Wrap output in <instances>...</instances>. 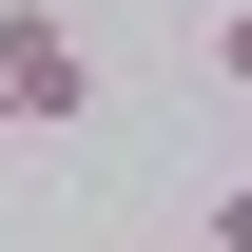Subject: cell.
<instances>
[{"label": "cell", "instance_id": "cell-1", "mask_svg": "<svg viewBox=\"0 0 252 252\" xmlns=\"http://www.w3.org/2000/svg\"><path fill=\"white\" fill-rule=\"evenodd\" d=\"M97 117V39L59 0H0V136H78Z\"/></svg>", "mask_w": 252, "mask_h": 252}, {"label": "cell", "instance_id": "cell-2", "mask_svg": "<svg viewBox=\"0 0 252 252\" xmlns=\"http://www.w3.org/2000/svg\"><path fill=\"white\" fill-rule=\"evenodd\" d=\"M194 252H252V175H214V194H194Z\"/></svg>", "mask_w": 252, "mask_h": 252}, {"label": "cell", "instance_id": "cell-3", "mask_svg": "<svg viewBox=\"0 0 252 252\" xmlns=\"http://www.w3.org/2000/svg\"><path fill=\"white\" fill-rule=\"evenodd\" d=\"M194 59H214V78L252 97V0H214V39H194Z\"/></svg>", "mask_w": 252, "mask_h": 252}, {"label": "cell", "instance_id": "cell-4", "mask_svg": "<svg viewBox=\"0 0 252 252\" xmlns=\"http://www.w3.org/2000/svg\"><path fill=\"white\" fill-rule=\"evenodd\" d=\"M233 175H252V97H233Z\"/></svg>", "mask_w": 252, "mask_h": 252}, {"label": "cell", "instance_id": "cell-5", "mask_svg": "<svg viewBox=\"0 0 252 252\" xmlns=\"http://www.w3.org/2000/svg\"><path fill=\"white\" fill-rule=\"evenodd\" d=\"M156 252H194V233H156Z\"/></svg>", "mask_w": 252, "mask_h": 252}]
</instances>
